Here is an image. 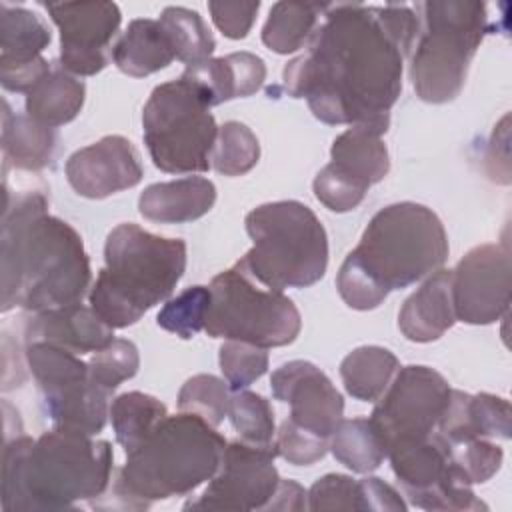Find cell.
I'll return each instance as SVG.
<instances>
[{
  "mask_svg": "<svg viewBox=\"0 0 512 512\" xmlns=\"http://www.w3.org/2000/svg\"><path fill=\"white\" fill-rule=\"evenodd\" d=\"M336 288L340 298L346 302V306L354 310H372L380 306L384 298L390 294L350 254L344 258L338 270Z\"/></svg>",
  "mask_w": 512,
  "mask_h": 512,
  "instance_id": "42",
  "label": "cell"
},
{
  "mask_svg": "<svg viewBox=\"0 0 512 512\" xmlns=\"http://www.w3.org/2000/svg\"><path fill=\"white\" fill-rule=\"evenodd\" d=\"M228 418L240 440L252 446L276 448L274 412L264 396L248 390H236L228 402Z\"/></svg>",
  "mask_w": 512,
  "mask_h": 512,
  "instance_id": "36",
  "label": "cell"
},
{
  "mask_svg": "<svg viewBox=\"0 0 512 512\" xmlns=\"http://www.w3.org/2000/svg\"><path fill=\"white\" fill-rule=\"evenodd\" d=\"M168 416L166 406L144 392H124L110 404V420L118 444L128 452L138 448Z\"/></svg>",
  "mask_w": 512,
  "mask_h": 512,
  "instance_id": "33",
  "label": "cell"
},
{
  "mask_svg": "<svg viewBox=\"0 0 512 512\" xmlns=\"http://www.w3.org/2000/svg\"><path fill=\"white\" fill-rule=\"evenodd\" d=\"M330 156L332 168L366 190L384 180L390 170L388 148L382 140V132L372 126L356 124L338 134L332 142Z\"/></svg>",
  "mask_w": 512,
  "mask_h": 512,
  "instance_id": "24",
  "label": "cell"
},
{
  "mask_svg": "<svg viewBox=\"0 0 512 512\" xmlns=\"http://www.w3.org/2000/svg\"><path fill=\"white\" fill-rule=\"evenodd\" d=\"M326 4L276 2L262 28V42L276 54H292L308 42Z\"/></svg>",
  "mask_w": 512,
  "mask_h": 512,
  "instance_id": "32",
  "label": "cell"
},
{
  "mask_svg": "<svg viewBox=\"0 0 512 512\" xmlns=\"http://www.w3.org/2000/svg\"><path fill=\"white\" fill-rule=\"evenodd\" d=\"M314 196L332 212H350L366 196V188L342 176L336 168L326 164L312 182Z\"/></svg>",
  "mask_w": 512,
  "mask_h": 512,
  "instance_id": "44",
  "label": "cell"
},
{
  "mask_svg": "<svg viewBox=\"0 0 512 512\" xmlns=\"http://www.w3.org/2000/svg\"><path fill=\"white\" fill-rule=\"evenodd\" d=\"M310 510H358V480L344 474H326L308 490Z\"/></svg>",
  "mask_w": 512,
  "mask_h": 512,
  "instance_id": "45",
  "label": "cell"
},
{
  "mask_svg": "<svg viewBox=\"0 0 512 512\" xmlns=\"http://www.w3.org/2000/svg\"><path fill=\"white\" fill-rule=\"evenodd\" d=\"M220 370L230 384V388L244 390L258 378H262L268 370V352L250 342L242 340H226L220 346Z\"/></svg>",
  "mask_w": 512,
  "mask_h": 512,
  "instance_id": "41",
  "label": "cell"
},
{
  "mask_svg": "<svg viewBox=\"0 0 512 512\" xmlns=\"http://www.w3.org/2000/svg\"><path fill=\"white\" fill-rule=\"evenodd\" d=\"M208 10L216 28L226 38L240 40L248 36L260 10V2H208Z\"/></svg>",
  "mask_w": 512,
  "mask_h": 512,
  "instance_id": "46",
  "label": "cell"
},
{
  "mask_svg": "<svg viewBox=\"0 0 512 512\" xmlns=\"http://www.w3.org/2000/svg\"><path fill=\"white\" fill-rule=\"evenodd\" d=\"M252 248L240 258L266 288H308L328 266V236L316 214L298 200L260 204L246 216Z\"/></svg>",
  "mask_w": 512,
  "mask_h": 512,
  "instance_id": "6",
  "label": "cell"
},
{
  "mask_svg": "<svg viewBox=\"0 0 512 512\" xmlns=\"http://www.w3.org/2000/svg\"><path fill=\"white\" fill-rule=\"evenodd\" d=\"M398 370V358L382 346H360L340 364L346 392L360 402L378 400Z\"/></svg>",
  "mask_w": 512,
  "mask_h": 512,
  "instance_id": "29",
  "label": "cell"
},
{
  "mask_svg": "<svg viewBox=\"0 0 512 512\" xmlns=\"http://www.w3.org/2000/svg\"><path fill=\"white\" fill-rule=\"evenodd\" d=\"M210 300L212 294L208 286L186 288L176 298L166 300L156 316V322L166 332H172L182 340H190L204 328Z\"/></svg>",
  "mask_w": 512,
  "mask_h": 512,
  "instance_id": "37",
  "label": "cell"
},
{
  "mask_svg": "<svg viewBox=\"0 0 512 512\" xmlns=\"http://www.w3.org/2000/svg\"><path fill=\"white\" fill-rule=\"evenodd\" d=\"M140 366L138 348L134 342L114 338L108 346L94 352L88 362L90 380L108 392H114L124 380H130Z\"/></svg>",
  "mask_w": 512,
  "mask_h": 512,
  "instance_id": "39",
  "label": "cell"
},
{
  "mask_svg": "<svg viewBox=\"0 0 512 512\" xmlns=\"http://www.w3.org/2000/svg\"><path fill=\"white\" fill-rule=\"evenodd\" d=\"M106 440L54 428L40 438L16 436L2 452V508L72 510L80 500L104 496L112 476Z\"/></svg>",
  "mask_w": 512,
  "mask_h": 512,
  "instance_id": "3",
  "label": "cell"
},
{
  "mask_svg": "<svg viewBox=\"0 0 512 512\" xmlns=\"http://www.w3.org/2000/svg\"><path fill=\"white\" fill-rule=\"evenodd\" d=\"M328 440L320 434H314L302 426H298L294 420H284L276 432L274 446L278 456L288 460L294 466H310L324 458L328 450Z\"/></svg>",
  "mask_w": 512,
  "mask_h": 512,
  "instance_id": "43",
  "label": "cell"
},
{
  "mask_svg": "<svg viewBox=\"0 0 512 512\" xmlns=\"http://www.w3.org/2000/svg\"><path fill=\"white\" fill-rule=\"evenodd\" d=\"M322 16L306 50L282 72L286 94L306 98L326 124H360L386 134L420 18L404 4L358 2L326 4Z\"/></svg>",
  "mask_w": 512,
  "mask_h": 512,
  "instance_id": "1",
  "label": "cell"
},
{
  "mask_svg": "<svg viewBox=\"0 0 512 512\" xmlns=\"http://www.w3.org/2000/svg\"><path fill=\"white\" fill-rule=\"evenodd\" d=\"M2 312H42L76 304L90 286V260L80 234L48 214L42 192H6L0 238Z\"/></svg>",
  "mask_w": 512,
  "mask_h": 512,
  "instance_id": "2",
  "label": "cell"
},
{
  "mask_svg": "<svg viewBox=\"0 0 512 512\" xmlns=\"http://www.w3.org/2000/svg\"><path fill=\"white\" fill-rule=\"evenodd\" d=\"M328 448L340 464L358 474L376 470L388 452L370 418H342L330 436Z\"/></svg>",
  "mask_w": 512,
  "mask_h": 512,
  "instance_id": "31",
  "label": "cell"
},
{
  "mask_svg": "<svg viewBox=\"0 0 512 512\" xmlns=\"http://www.w3.org/2000/svg\"><path fill=\"white\" fill-rule=\"evenodd\" d=\"M512 294V262L508 240L472 248L452 270V302L456 320L484 326L508 312Z\"/></svg>",
  "mask_w": 512,
  "mask_h": 512,
  "instance_id": "14",
  "label": "cell"
},
{
  "mask_svg": "<svg viewBox=\"0 0 512 512\" xmlns=\"http://www.w3.org/2000/svg\"><path fill=\"white\" fill-rule=\"evenodd\" d=\"M142 164L136 148L124 136L110 134L76 150L66 160V178L72 190L84 198L100 200L142 180Z\"/></svg>",
  "mask_w": 512,
  "mask_h": 512,
  "instance_id": "17",
  "label": "cell"
},
{
  "mask_svg": "<svg viewBox=\"0 0 512 512\" xmlns=\"http://www.w3.org/2000/svg\"><path fill=\"white\" fill-rule=\"evenodd\" d=\"M184 270V240L156 236L132 222L118 224L106 238L90 308L110 328L132 326L146 310L168 300Z\"/></svg>",
  "mask_w": 512,
  "mask_h": 512,
  "instance_id": "5",
  "label": "cell"
},
{
  "mask_svg": "<svg viewBox=\"0 0 512 512\" xmlns=\"http://www.w3.org/2000/svg\"><path fill=\"white\" fill-rule=\"evenodd\" d=\"M208 288V336L276 348L292 344L300 334L302 318L294 302L284 292L262 286L240 260L214 276Z\"/></svg>",
  "mask_w": 512,
  "mask_h": 512,
  "instance_id": "10",
  "label": "cell"
},
{
  "mask_svg": "<svg viewBox=\"0 0 512 512\" xmlns=\"http://www.w3.org/2000/svg\"><path fill=\"white\" fill-rule=\"evenodd\" d=\"M448 252L446 230L430 208L396 202L372 216L350 256L392 292L440 270Z\"/></svg>",
  "mask_w": 512,
  "mask_h": 512,
  "instance_id": "7",
  "label": "cell"
},
{
  "mask_svg": "<svg viewBox=\"0 0 512 512\" xmlns=\"http://www.w3.org/2000/svg\"><path fill=\"white\" fill-rule=\"evenodd\" d=\"M510 402L506 398L480 392H450L446 410L438 422V434L448 442H466L474 438L508 440L510 438Z\"/></svg>",
  "mask_w": 512,
  "mask_h": 512,
  "instance_id": "21",
  "label": "cell"
},
{
  "mask_svg": "<svg viewBox=\"0 0 512 512\" xmlns=\"http://www.w3.org/2000/svg\"><path fill=\"white\" fill-rule=\"evenodd\" d=\"M276 400L290 404V420L298 426L330 438L344 414V398L332 380L312 362L290 360L270 378Z\"/></svg>",
  "mask_w": 512,
  "mask_h": 512,
  "instance_id": "16",
  "label": "cell"
},
{
  "mask_svg": "<svg viewBox=\"0 0 512 512\" xmlns=\"http://www.w3.org/2000/svg\"><path fill=\"white\" fill-rule=\"evenodd\" d=\"M450 392V384L434 368L416 364L400 368L370 416L386 450L396 440L432 434L446 410Z\"/></svg>",
  "mask_w": 512,
  "mask_h": 512,
  "instance_id": "12",
  "label": "cell"
},
{
  "mask_svg": "<svg viewBox=\"0 0 512 512\" xmlns=\"http://www.w3.org/2000/svg\"><path fill=\"white\" fill-rule=\"evenodd\" d=\"M56 148L54 128H48L28 114H14L4 100L2 112V152L4 168L36 172L52 162Z\"/></svg>",
  "mask_w": 512,
  "mask_h": 512,
  "instance_id": "27",
  "label": "cell"
},
{
  "mask_svg": "<svg viewBox=\"0 0 512 512\" xmlns=\"http://www.w3.org/2000/svg\"><path fill=\"white\" fill-rule=\"evenodd\" d=\"M214 426L190 412L166 416L132 452L112 484L116 506L148 508L154 500L186 496L210 480L226 448Z\"/></svg>",
  "mask_w": 512,
  "mask_h": 512,
  "instance_id": "4",
  "label": "cell"
},
{
  "mask_svg": "<svg viewBox=\"0 0 512 512\" xmlns=\"http://www.w3.org/2000/svg\"><path fill=\"white\" fill-rule=\"evenodd\" d=\"M276 448L252 446L244 440L226 444L220 466L198 500L186 510H258L272 500L280 476L274 466Z\"/></svg>",
  "mask_w": 512,
  "mask_h": 512,
  "instance_id": "13",
  "label": "cell"
},
{
  "mask_svg": "<svg viewBox=\"0 0 512 512\" xmlns=\"http://www.w3.org/2000/svg\"><path fill=\"white\" fill-rule=\"evenodd\" d=\"M110 394L88 378L62 394L44 398V402L54 428L94 436L102 432L110 416Z\"/></svg>",
  "mask_w": 512,
  "mask_h": 512,
  "instance_id": "28",
  "label": "cell"
},
{
  "mask_svg": "<svg viewBox=\"0 0 512 512\" xmlns=\"http://www.w3.org/2000/svg\"><path fill=\"white\" fill-rule=\"evenodd\" d=\"M308 500V492L292 482V480H280L272 500L266 504V508H272V510H304L308 508L306 504Z\"/></svg>",
  "mask_w": 512,
  "mask_h": 512,
  "instance_id": "48",
  "label": "cell"
},
{
  "mask_svg": "<svg viewBox=\"0 0 512 512\" xmlns=\"http://www.w3.org/2000/svg\"><path fill=\"white\" fill-rule=\"evenodd\" d=\"M86 86L62 66H52L26 94V114L56 128L68 124L84 106Z\"/></svg>",
  "mask_w": 512,
  "mask_h": 512,
  "instance_id": "26",
  "label": "cell"
},
{
  "mask_svg": "<svg viewBox=\"0 0 512 512\" xmlns=\"http://www.w3.org/2000/svg\"><path fill=\"white\" fill-rule=\"evenodd\" d=\"M260 158L256 134L242 122L230 120L218 128L210 166L224 176H242L250 172Z\"/></svg>",
  "mask_w": 512,
  "mask_h": 512,
  "instance_id": "35",
  "label": "cell"
},
{
  "mask_svg": "<svg viewBox=\"0 0 512 512\" xmlns=\"http://www.w3.org/2000/svg\"><path fill=\"white\" fill-rule=\"evenodd\" d=\"M182 78H186L212 108L234 98L252 96L260 90L266 80V64L252 52H232L188 64Z\"/></svg>",
  "mask_w": 512,
  "mask_h": 512,
  "instance_id": "20",
  "label": "cell"
},
{
  "mask_svg": "<svg viewBox=\"0 0 512 512\" xmlns=\"http://www.w3.org/2000/svg\"><path fill=\"white\" fill-rule=\"evenodd\" d=\"M50 44L48 26L22 6L0 4V82L10 92L28 90L52 68L42 58Z\"/></svg>",
  "mask_w": 512,
  "mask_h": 512,
  "instance_id": "18",
  "label": "cell"
},
{
  "mask_svg": "<svg viewBox=\"0 0 512 512\" xmlns=\"http://www.w3.org/2000/svg\"><path fill=\"white\" fill-rule=\"evenodd\" d=\"M26 362L44 398L62 394L90 378L88 362L50 342L26 344Z\"/></svg>",
  "mask_w": 512,
  "mask_h": 512,
  "instance_id": "30",
  "label": "cell"
},
{
  "mask_svg": "<svg viewBox=\"0 0 512 512\" xmlns=\"http://www.w3.org/2000/svg\"><path fill=\"white\" fill-rule=\"evenodd\" d=\"M456 322L452 270H436L400 308L398 328L412 342H432Z\"/></svg>",
  "mask_w": 512,
  "mask_h": 512,
  "instance_id": "22",
  "label": "cell"
},
{
  "mask_svg": "<svg viewBox=\"0 0 512 512\" xmlns=\"http://www.w3.org/2000/svg\"><path fill=\"white\" fill-rule=\"evenodd\" d=\"M358 510H406L400 494L376 476L358 480Z\"/></svg>",
  "mask_w": 512,
  "mask_h": 512,
  "instance_id": "47",
  "label": "cell"
},
{
  "mask_svg": "<svg viewBox=\"0 0 512 512\" xmlns=\"http://www.w3.org/2000/svg\"><path fill=\"white\" fill-rule=\"evenodd\" d=\"M424 26L412 48L410 80L416 96L430 104L454 100L464 88L468 66L490 30L484 2L428 0Z\"/></svg>",
  "mask_w": 512,
  "mask_h": 512,
  "instance_id": "8",
  "label": "cell"
},
{
  "mask_svg": "<svg viewBox=\"0 0 512 512\" xmlns=\"http://www.w3.org/2000/svg\"><path fill=\"white\" fill-rule=\"evenodd\" d=\"M386 456L414 506L424 510L486 508L454 470L448 442L438 432L396 440L388 446Z\"/></svg>",
  "mask_w": 512,
  "mask_h": 512,
  "instance_id": "11",
  "label": "cell"
},
{
  "mask_svg": "<svg viewBox=\"0 0 512 512\" xmlns=\"http://www.w3.org/2000/svg\"><path fill=\"white\" fill-rule=\"evenodd\" d=\"M60 28V66L74 76H92L106 68L108 46L118 32L122 14L114 2L46 4Z\"/></svg>",
  "mask_w": 512,
  "mask_h": 512,
  "instance_id": "15",
  "label": "cell"
},
{
  "mask_svg": "<svg viewBox=\"0 0 512 512\" xmlns=\"http://www.w3.org/2000/svg\"><path fill=\"white\" fill-rule=\"evenodd\" d=\"M228 388L224 380L212 374H196L184 382L178 394V410L190 412L218 426L228 416Z\"/></svg>",
  "mask_w": 512,
  "mask_h": 512,
  "instance_id": "38",
  "label": "cell"
},
{
  "mask_svg": "<svg viewBox=\"0 0 512 512\" xmlns=\"http://www.w3.org/2000/svg\"><path fill=\"white\" fill-rule=\"evenodd\" d=\"M214 202L216 186L208 178L186 176L144 188L138 198V210L152 222L182 224L202 218Z\"/></svg>",
  "mask_w": 512,
  "mask_h": 512,
  "instance_id": "23",
  "label": "cell"
},
{
  "mask_svg": "<svg viewBox=\"0 0 512 512\" xmlns=\"http://www.w3.org/2000/svg\"><path fill=\"white\" fill-rule=\"evenodd\" d=\"M26 344L50 342L74 354L98 352L114 340L110 328L92 308L80 302L36 312L24 328Z\"/></svg>",
  "mask_w": 512,
  "mask_h": 512,
  "instance_id": "19",
  "label": "cell"
},
{
  "mask_svg": "<svg viewBox=\"0 0 512 512\" xmlns=\"http://www.w3.org/2000/svg\"><path fill=\"white\" fill-rule=\"evenodd\" d=\"M160 24L172 40L176 58L186 66L204 62L212 56L216 40L196 10L184 6H168L160 14Z\"/></svg>",
  "mask_w": 512,
  "mask_h": 512,
  "instance_id": "34",
  "label": "cell"
},
{
  "mask_svg": "<svg viewBox=\"0 0 512 512\" xmlns=\"http://www.w3.org/2000/svg\"><path fill=\"white\" fill-rule=\"evenodd\" d=\"M176 58L172 40L160 20L136 18L112 48L114 64L132 78L166 68Z\"/></svg>",
  "mask_w": 512,
  "mask_h": 512,
  "instance_id": "25",
  "label": "cell"
},
{
  "mask_svg": "<svg viewBox=\"0 0 512 512\" xmlns=\"http://www.w3.org/2000/svg\"><path fill=\"white\" fill-rule=\"evenodd\" d=\"M144 144L156 168L170 174L206 172L218 126L202 94L186 80L156 86L142 112Z\"/></svg>",
  "mask_w": 512,
  "mask_h": 512,
  "instance_id": "9",
  "label": "cell"
},
{
  "mask_svg": "<svg viewBox=\"0 0 512 512\" xmlns=\"http://www.w3.org/2000/svg\"><path fill=\"white\" fill-rule=\"evenodd\" d=\"M448 450L454 470L470 486L490 480L500 470L504 458L502 448L486 438L448 444Z\"/></svg>",
  "mask_w": 512,
  "mask_h": 512,
  "instance_id": "40",
  "label": "cell"
}]
</instances>
